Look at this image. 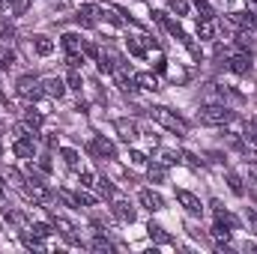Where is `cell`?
Segmentation results:
<instances>
[{
  "mask_svg": "<svg viewBox=\"0 0 257 254\" xmlns=\"http://www.w3.org/2000/svg\"><path fill=\"white\" fill-rule=\"evenodd\" d=\"M233 111L227 108V105H203L200 111H197V120L203 123V126H227V123H233Z\"/></svg>",
  "mask_w": 257,
  "mask_h": 254,
  "instance_id": "cell-1",
  "label": "cell"
},
{
  "mask_svg": "<svg viewBox=\"0 0 257 254\" xmlns=\"http://www.w3.org/2000/svg\"><path fill=\"white\" fill-rule=\"evenodd\" d=\"M111 209H114V215H117L123 224H132V221H135V209H132V203H128V200L114 197V206H111Z\"/></svg>",
  "mask_w": 257,
  "mask_h": 254,
  "instance_id": "cell-14",
  "label": "cell"
},
{
  "mask_svg": "<svg viewBox=\"0 0 257 254\" xmlns=\"http://www.w3.org/2000/svg\"><path fill=\"white\" fill-rule=\"evenodd\" d=\"M75 200H78V203H84V206H96V197H93V194H87V191H75Z\"/></svg>",
  "mask_w": 257,
  "mask_h": 254,
  "instance_id": "cell-41",
  "label": "cell"
},
{
  "mask_svg": "<svg viewBox=\"0 0 257 254\" xmlns=\"http://www.w3.org/2000/svg\"><path fill=\"white\" fill-rule=\"evenodd\" d=\"M227 69L233 72V75H248L251 72V51H233L230 54V60H227Z\"/></svg>",
  "mask_w": 257,
  "mask_h": 254,
  "instance_id": "cell-4",
  "label": "cell"
},
{
  "mask_svg": "<svg viewBox=\"0 0 257 254\" xmlns=\"http://www.w3.org/2000/svg\"><path fill=\"white\" fill-rule=\"evenodd\" d=\"M99 15H102V6H93V3H87V6H81L78 9V24L81 27H96V21H99Z\"/></svg>",
  "mask_w": 257,
  "mask_h": 254,
  "instance_id": "cell-9",
  "label": "cell"
},
{
  "mask_svg": "<svg viewBox=\"0 0 257 254\" xmlns=\"http://www.w3.org/2000/svg\"><path fill=\"white\" fill-rule=\"evenodd\" d=\"M63 162L69 168H78V162H81V156H78V150H72V147H66L63 150Z\"/></svg>",
  "mask_w": 257,
  "mask_h": 254,
  "instance_id": "cell-33",
  "label": "cell"
},
{
  "mask_svg": "<svg viewBox=\"0 0 257 254\" xmlns=\"http://www.w3.org/2000/svg\"><path fill=\"white\" fill-rule=\"evenodd\" d=\"M135 84H138L141 90H150V93L159 90V78H156L153 72H138V75H135Z\"/></svg>",
  "mask_w": 257,
  "mask_h": 254,
  "instance_id": "cell-17",
  "label": "cell"
},
{
  "mask_svg": "<svg viewBox=\"0 0 257 254\" xmlns=\"http://www.w3.org/2000/svg\"><path fill=\"white\" fill-rule=\"evenodd\" d=\"M168 9L180 18V15H189V0H168Z\"/></svg>",
  "mask_w": 257,
  "mask_h": 254,
  "instance_id": "cell-28",
  "label": "cell"
},
{
  "mask_svg": "<svg viewBox=\"0 0 257 254\" xmlns=\"http://www.w3.org/2000/svg\"><path fill=\"white\" fill-rule=\"evenodd\" d=\"M245 3H248V9H251V12H257V0H245Z\"/></svg>",
  "mask_w": 257,
  "mask_h": 254,
  "instance_id": "cell-49",
  "label": "cell"
},
{
  "mask_svg": "<svg viewBox=\"0 0 257 254\" xmlns=\"http://www.w3.org/2000/svg\"><path fill=\"white\" fill-rule=\"evenodd\" d=\"M212 206H215V221H218V224H224V227H230V230H239V221H236L227 209H221L218 203H212Z\"/></svg>",
  "mask_w": 257,
  "mask_h": 254,
  "instance_id": "cell-21",
  "label": "cell"
},
{
  "mask_svg": "<svg viewBox=\"0 0 257 254\" xmlns=\"http://www.w3.org/2000/svg\"><path fill=\"white\" fill-rule=\"evenodd\" d=\"M128 159H132V165H138V168L147 165V153H141V150H128Z\"/></svg>",
  "mask_w": 257,
  "mask_h": 254,
  "instance_id": "cell-38",
  "label": "cell"
},
{
  "mask_svg": "<svg viewBox=\"0 0 257 254\" xmlns=\"http://www.w3.org/2000/svg\"><path fill=\"white\" fill-rule=\"evenodd\" d=\"M150 117H153L159 126H165L168 132H174V135H186V132H189V123H186L183 117H177L174 111H168V108H162V105H159V108H153V111H150Z\"/></svg>",
  "mask_w": 257,
  "mask_h": 254,
  "instance_id": "cell-2",
  "label": "cell"
},
{
  "mask_svg": "<svg viewBox=\"0 0 257 254\" xmlns=\"http://www.w3.org/2000/svg\"><path fill=\"white\" fill-rule=\"evenodd\" d=\"M27 6H30V0H12V12H15V15H24Z\"/></svg>",
  "mask_w": 257,
  "mask_h": 254,
  "instance_id": "cell-45",
  "label": "cell"
},
{
  "mask_svg": "<svg viewBox=\"0 0 257 254\" xmlns=\"http://www.w3.org/2000/svg\"><path fill=\"white\" fill-rule=\"evenodd\" d=\"M33 51H36L39 57H48V54L54 51V42H51L48 36H33Z\"/></svg>",
  "mask_w": 257,
  "mask_h": 254,
  "instance_id": "cell-23",
  "label": "cell"
},
{
  "mask_svg": "<svg viewBox=\"0 0 257 254\" xmlns=\"http://www.w3.org/2000/svg\"><path fill=\"white\" fill-rule=\"evenodd\" d=\"M0 197H3V186H0Z\"/></svg>",
  "mask_w": 257,
  "mask_h": 254,
  "instance_id": "cell-50",
  "label": "cell"
},
{
  "mask_svg": "<svg viewBox=\"0 0 257 254\" xmlns=\"http://www.w3.org/2000/svg\"><path fill=\"white\" fill-rule=\"evenodd\" d=\"M90 150H93L96 156H102V159H117V147H114L108 138H102V135H96V138H93Z\"/></svg>",
  "mask_w": 257,
  "mask_h": 254,
  "instance_id": "cell-11",
  "label": "cell"
},
{
  "mask_svg": "<svg viewBox=\"0 0 257 254\" xmlns=\"http://www.w3.org/2000/svg\"><path fill=\"white\" fill-rule=\"evenodd\" d=\"M212 36H215V21L212 18H197V39L209 42Z\"/></svg>",
  "mask_w": 257,
  "mask_h": 254,
  "instance_id": "cell-19",
  "label": "cell"
},
{
  "mask_svg": "<svg viewBox=\"0 0 257 254\" xmlns=\"http://www.w3.org/2000/svg\"><path fill=\"white\" fill-rule=\"evenodd\" d=\"M42 123H45V117H42L39 111H33V108H30V111L24 114V120H21V126L27 129V132H33V135H36V132L42 129Z\"/></svg>",
  "mask_w": 257,
  "mask_h": 254,
  "instance_id": "cell-18",
  "label": "cell"
},
{
  "mask_svg": "<svg viewBox=\"0 0 257 254\" xmlns=\"http://www.w3.org/2000/svg\"><path fill=\"white\" fill-rule=\"evenodd\" d=\"M156 48V42L150 39V36H135V39H128L126 42V48H128V54L132 57H147V48Z\"/></svg>",
  "mask_w": 257,
  "mask_h": 254,
  "instance_id": "cell-13",
  "label": "cell"
},
{
  "mask_svg": "<svg viewBox=\"0 0 257 254\" xmlns=\"http://www.w3.org/2000/svg\"><path fill=\"white\" fill-rule=\"evenodd\" d=\"M39 84H42V93L51 96V99H63L66 96V81L63 78H54V75H51V78H45V81H39Z\"/></svg>",
  "mask_w": 257,
  "mask_h": 254,
  "instance_id": "cell-10",
  "label": "cell"
},
{
  "mask_svg": "<svg viewBox=\"0 0 257 254\" xmlns=\"http://www.w3.org/2000/svg\"><path fill=\"white\" fill-rule=\"evenodd\" d=\"M12 63H15V54H12V48L0 42V69H9Z\"/></svg>",
  "mask_w": 257,
  "mask_h": 254,
  "instance_id": "cell-27",
  "label": "cell"
},
{
  "mask_svg": "<svg viewBox=\"0 0 257 254\" xmlns=\"http://www.w3.org/2000/svg\"><path fill=\"white\" fill-rule=\"evenodd\" d=\"M3 215H6V221H12V224H18V227H24V224H27V218H24L21 212H15V209H6Z\"/></svg>",
  "mask_w": 257,
  "mask_h": 254,
  "instance_id": "cell-37",
  "label": "cell"
},
{
  "mask_svg": "<svg viewBox=\"0 0 257 254\" xmlns=\"http://www.w3.org/2000/svg\"><path fill=\"white\" fill-rule=\"evenodd\" d=\"M230 24L248 30V33H257V12L245 9V12H230Z\"/></svg>",
  "mask_w": 257,
  "mask_h": 254,
  "instance_id": "cell-8",
  "label": "cell"
},
{
  "mask_svg": "<svg viewBox=\"0 0 257 254\" xmlns=\"http://www.w3.org/2000/svg\"><path fill=\"white\" fill-rule=\"evenodd\" d=\"M30 230H33L36 236H42V239L54 233V227H51V224H45V221H33V224H30Z\"/></svg>",
  "mask_w": 257,
  "mask_h": 254,
  "instance_id": "cell-29",
  "label": "cell"
},
{
  "mask_svg": "<svg viewBox=\"0 0 257 254\" xmlns=\"http://www.w3.org/2000/svg\"><path fill=\"white\" fill-rule=\"evenodd\" d=\"M69 87L81 93V87H84V78H81V72H78V69H69Z\"/></svg>",
  "mask_w": 257,
  "mask_h": 254,
  "instance_id": "cell-34",
  "label": "cell"
},
{
  "mask_svg": "<svg viewBox=\"0 0 257 254\" xmlns=\"http://www.w3.org/2000/svg\"><path fill=\"white\" fill-rule=\"evenodd\" d=\"M0 150H3V147H0Z\"/></svg>",
  "mask_w": 257,
  "mask_h": 254,
  "instance_id": "cell-52",
  "label": "cell"
},
{
  "mask_svg": "<svg viewBox=\"0 0 257 254\" xmlns=\"http://www.w3.org/2000/svg\"><path fill=\"white\" fill-rule=\"evenodd\" d=\"M24 194H27L33 203H48V197H51V194L42 189L39 183H33V186H24Z\"/></svg>",
  "mask_w": 257,
  "mask_h": 254,
  "instance_id": "cell-22",
  "label": "cell"
},
{
  "mask_svg": "<svg viewBox=\"0 0 257 254\" xmlns=\"http://www.w3.org/2000/svg\"><path fill=\"white\" fill-rule=\"evenodd\" d=\"M194 6H197L200 18H212V6H209V0H194Z\"/></svg>",
  "mask_w": 257,
  "mask_h": 254,
  "instance_id": "cell-40",
  "label": "cell"
},
{
  "mask_svg": "<svg viewBox=\"0 0 257 254\" xmlns=\"http://www.w3.org/2000/svg\"><path fill=\"white\" fill-rule=\"evenodd\" d=\"M12 153H15L18 159H33V156H36V141H33V135H18V141L12 144Z\"/></svg>",
  "mask_w": 257,
  "mask_h": 254,
  "instance_id": "cell-5",
  "label": "cell"
},
{
  "mask_svg": "<svg viewBox=\"0 0 257 254\" xmlns=\"http://www.w3.org/2000/svg\"><path fill=\"white\" fill-rule=\"evenodd\" d=\"M84 60H87L84 54H66V66H69V69H81Z\"/></svg>",
  "mask_w": 257,
  "mask_h": 254,
  "instance_id": "cell-39",
  "label": "cell"
},
{
  "mask_svg": "<svg viewBox=\"0 0 257 254\" xmlns=\"http://www.w3.org/2000/svg\"><path fill=\"white\" fill-rule=\"evenodd\" d=\"M153 18H156V21H159V24H162V27H165V30H168L171 36H177V39H183V36H186L183 24H180L177 18H171L168 12H159V9H156V12H153Z\"/></svg>",
  "mask_w": 257,
  "mask_h": 254,
  "instance_id": "cell-7",
  "label": "cell"
},
{
  "mask_svg": "<svg viewBox=\"0 0 257 254\" xmlns=\"http://www.w3.org/2000/svg\"><path fill=\"white\" fill-rule=\"evenodd\" d=\"M15 90H18V96H24V99H39V96H42V84H39L33 75H21V78L15 81Z\"/></svg>",
  "mask_w": 257,
  "mask_h": 254,
  "instance_id": "cell-3",
  "label": "cell"
},
{
  "mask_svg": "<svg viewBox=\"0 0 257 254\" xmlns=\"http://www.w3.org/2000/svg\"><path fill=\"white\" fill-rule=\"evenodd\" d=\"M12 39H15V27H12V21L0 18V42H3V45H9Z\"/></svg>",
  "mask_w": 257,
  "mask_h": 254,
  "instance_id": "cell-25",
  "label": "cell"
},
{
  "mask_svg": "<svg viewBox=\"0 0 257 254\" xmlns=\"http://www.w3.org/2000/svg\"><path fill=\"white\" fill-rule=\"evenodd\" d=\"M180 162H183V153H171V150L162 153V165H180Z\"/></svg>",
  "mask_w": 257,
  "mask_h": 254,
  "instance_id": "cell-36",
  "label": "cell"
},
{
  "mask_svg": "<svg viewBox=\"0 0 257 254\" xmlns=\"http://www.w3.org/2000/svg\"><path fill=\"white\" fill-rule=\"evenodd\" d=\"M177 200L186 206V212H192V215H200L203 212V206H200V197L197 194H192V191L186 189H177Z\"/></svg>",
  "mask_w": 257,
  "mask_h": 254,
  "instance_id": "cell-12",
  "label": "cell"
},
{
  "mask_svg": "<svg viewBox=\"0 0 257 254\" xmlns=\"http://www.w3.org/2000/svg\"><path fill=\"white\" fill-rule=\"evenodd\" d=\"M147 233H150V239H156V242H171V236L165 233V227H159V224H153V221H150Z\"/></svg>",
  "mask_w": 257,
  "mask_h": 254,
  "instance_id": "cell-26",
  "label": "cell"
},
{
  "mask_svg": "<svg viewBox=\"0 0 257 254\" xmlns=\"http://www.w3.org/2000/svg\"><path fill=\"white\" fill-rule=\"evenodd\" d=\"M114 129L120 132V138H123L126 144H132V141H138V135H141V132H138V126H135L132 120H117V123H114Z\"/></svg>",
  "mask_w": 257,
  "mask_h": 254,
  "instance_id": "cell-15",
  "label": "cell"
},
{
  "mask_svg": "<svg viewBox=\"0 0 257 254\" xmlns=\"http://www.w3.org/2000/svg\"><path fill=\"white\" fill-rule=\"evenodd\" d=\"M99 54H102V51H99L93 42H84V57H90V60H99Z\"/></svg>",
  "mask_w": 257,
  "mask_h": 254,
  "instance_id": "cell-42",
  "label": "cell"
},
{
  "mask_svg": "<svg viewBox=\"0 0 257 254\" xmlns=\"http://www.w3.org/2000/svg\"><path fill=\"white\" fill-rule=\"evenodd\" d=\"M245 221L251 224V230L257 233V212H254V209H245Z\"/></svg>",
  "mask_w": 257,
  "mask_h": 254,
  "instance_id": "cell-47",
  "label": "cell"
},
{
  "mask_svg": "<svg viewBox=\"0 0 257 254\" xmlns=\"http://www.w3.org/2000/svg\"><path fill=\"white\" fill-rule=\"evenodd\" d=\"M147 177H150V183H165L168 180V165H159V162L147 165Z\"/></svg>",
  "mask_w": 257,
  "mask_h": 254,
  "instance_id": "cell-20",
  "label": "cell"
},
{
  "mask_svg": "<svg viewBox=\"0 0 257 254\" xmlns=\"http://www.w3.org/2000/svg\"><path fill=\"white\" fill-rule=\"evenodd\" d=\"M227 186H230V191H233V194H239V197H242V180H239V174H233V171H230V174H227Z\"/></svg>",
  "mask_w": 257,
  "mask_h": 254,
  "instance_id": "cell-31",
  "label": "cell"
},
{
  "mask_svg": "<svg viewBox=\"0 0 257 254\" xmlns=\"http://www.w3.org/2000/svg\"><path fill=\"white\" fill-rule=\"evenodd\" d=\"M254 129H257V117H254Z\"/></svg>",
  "mask_w": 257,
  "mask_h": 254,
  "instance_id": "cell-51",
  "label": "cell"
},
{
  "mask_svg": "<svg viewBox=\"0 0 257 254\" xmlns=\"http://www.w3.org/2000/svg\"><path fill=\"white\" fill-rule=\"evenodd\" d=\"M93 248H96V251H114V245H111L108 239H102V236H99V239H93Z\"/></svg>",
  "mask_w": 257,
  "mask_h": 254,
  "instance_id": "cell-44",
  "label": "cell"
},
{
  "mask_svg": "<svg viewBox=\"0 0 257 254\" xmlns=\"http://www.w3.org/2000/svg\"><path fill=\"white\" fill-rule=\"evenodd\" d=\"M21 242L27 248H42V236H36V233H21Z\"/></svg>",
  "mask_w": 257,
  "mask_h": 254,
  "instance_id": "cell-35",
  "label": "cell"
},
{
  "mask_svg": "<svg viewBox=\"0 0 257 254\" xmlns=\"http://www.w3.org/2000/svg\"><path fill=\"white\" fill-rule=\"evenodd\" d=\"M209 233H212V239H215V242H224V245L233 239V230H230V227H224V224H218V221H215V227H212Z\"/></svg>",
  "mask_w": 257,
  "mask_h": 254,
  "instance_id": "cell-24",
  "label": "cell"
},
{
  "mask_svg": "<svg viewBox=\"0 0 257 254\" xmlns=\"http://www.w3.org/2000/svg\"><path fill=\"white\" fill-rule=\"evenodd\" d=\"M81 186H84V189H93V186H96V177H93L90 171H81Z\"/></svg>",
  "mask_w": 257,
  "mask_h": 254,
  "instance_id": "cell-43",
  "label": "cell"
},
{
  "mask_svg": "<svg viewBox=\"0 0 257 254\" xmlns=\"http://www.w3.org/2000/svg\"><path fill=\"white\" fill-rule=\"evenodd\" d=\"M138 200H141V206H144V209H150V212H159V209H165V197H162L159 191H153V189H141Z\"/></svg>",
  "mask_w": 257,
  "mask_h": 254,
  "instance_id": "cell-6",
  "label": "cell"
},
{
  "mask_svg": "<svg viewBox=\"0 0 257 254\" xmlns=\"http://www.w3.org/2000/svg\"><path fill=\"white\" fill-rule=\"evenodd\" d=\"M96 189L102 191L105 197H114V183H111L108 177H99V180H96Z\"/></svg>",
  "mask_w": 257,
  "mask_h": 254,
  "instance_id": "cell-32",
  "label": "cell"
},
{
  "mask_svg": "<svg viewBox=\"0 0 257 254\" xmlns=\"http://www.w3.org/2000/svg\"><path fill=\"white\" fill-rule=\"evenodd\" d=\"M153 63H156V72H159V75H165V72H168V60H165V54H156V60H153Z\"/></svg>",
  "mask_w": 257,
  "mask_h": 254,
  "instance_id": "cell-46",
  "label": "cell"
},
{
  "mask_svg": "<svg viewBox=\"0 0 257 254\" xmlns=\"http://www.w3.org/2000/svg\"><path fill=\"white\" fill-rule=\"evenodd\" d=\"M9 6H12V0H0V12H3V9H9Z\"/></svg>",
  "mask_w": 257,
  "mask_h": 254,
  "instance_id": "cell-48",
  "label": "cell"
},
{
  "mask_svg": "<svg viewBox=\"0 0 257 254\" xmlns=\"http://www.w3.org/2000/svg\"><path fill=\"white\" fill-rule=\"evenodd\" d=\"M180 42H183V45H186V48L192 51V57H194V60H200V57H203V51H200V45L194 42V39H192V36H189V33H186V36H183Z\"/></svg>",
  "mask_w": 257,
  "mask_h": 254,
  "instance_id": "cell-30",
  "label": "cell"
},
{
  "mask_svg": "<svg viewBox=\"0 0 257 254\" xmlns=\"http://www.w3.org/2000/svg\"><path fill=\"white\" fill-rule=\"evenodd\" d=\"M63 48H66V54H84V39L78 36V33H63Z\"/></svg>",
  "mask_w": 257,
  "mask_h": 254,
  "instance_id": "cell-16",
  "label": "cell"
}]
</instances>
